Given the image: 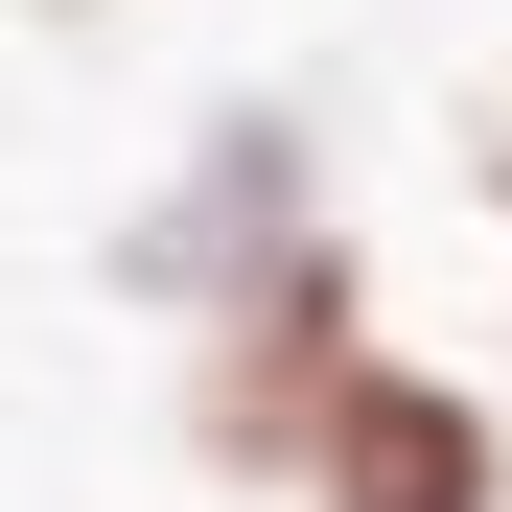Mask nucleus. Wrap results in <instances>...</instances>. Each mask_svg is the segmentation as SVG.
<instances>
[{
  "mask_svg": "<svg viewBox=\"0 0 512 512\" xmlns=\"http://www.w3.org/2000/svg\"><path fill=\"white\" fill-rule=\"evenodd\" d=\"M280 233H326V163H303V117H210L187 163H163V210L117 233V280H140V303H210V280H256Z\"/></svg>",
  "mask_w": 512,
  "mask_h": 512,
  "instance_id": "7ed1b4c3",
  "label": "nucleus"
},
{
  "mask_svg": "<svg viewBox=\"0 0 512 512\" xmlns=\"http://www.w3.org/2000/svg\"><path fill=\"white\" fill-rule=\"evenodd\" d=\"M466 187H489V233H512V117H489V140H466Z\"/></svg>",
  "mask_w": 512,
  "mask_h": 512,
  "instance_id": "20e7f679",
  "label": "nucleus"
},
{
  "mask_svg": "<svg viewBox=\"0 0 512 512\" xmlns=\"http://www.w3.org/2000/svg\"><path fill=\"white\" fill-rule=\"evenodd\" d=\"M373 350H396V326H373L350 210L280 233L256 280H210V303H187V466H210V489H256V512H303V466H326V419H350V373H373Z\"/></svg>",
  "mask_w": 512,
  "mask_h": 512,
  "instance_id": "f257e3e1",
  "label": "nucleus"
},
{
  "mask_svg": "<svg viewBox=\"0 0 512 512\" xmlns=\"http://www.w3.org/2000/svg\"><path fill=\"white\" fill-rule=\"evenodd\" d=\"M303 512H512V396L443 373V350H373L326 466H303Z\"/></svg>",
  "mask_w": 512,
  "mask_h": 512,
  "instance_id": "f03ea898",
  "label": "nucleus"
}]
</instances>
